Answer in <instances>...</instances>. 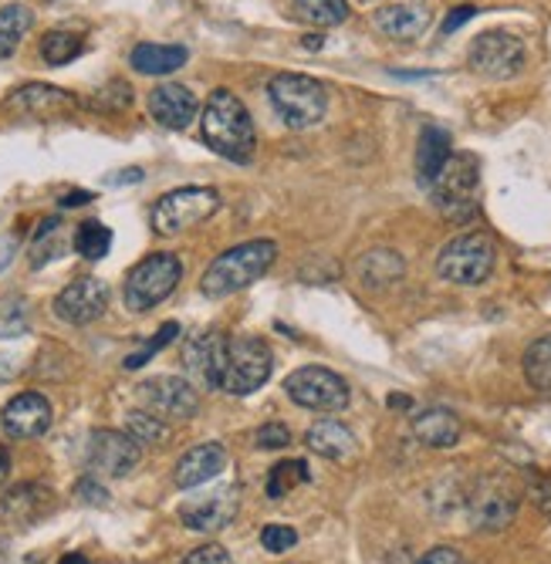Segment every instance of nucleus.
<instances>
[{"label":"nucleus","mask_w":551,"mask_h":564,"mask_svg":"<svg viewBox=\"0 0 551 564\" xmlns=\"http://www.w3.org/2000/svg\"><path fill=\"white\" fill-rule=\"evenodd\" d=\"M204 139L207 145L217 152V156L230 160V163H250L255 160V149H258V132L255 122H250V112L244 109V101L227 91L217 88L207 98V109H204Z\"/></svg>","instance_id":"1"},{"label":"nucleus","mask_w":551,"mask_h":564,"mask_svg":"<svg viewBox=\"0 0 551 564\" xmlns=\"http://www.w3.org/2000/svg\"><path fill=\"white\" fill-rule=\"evenodd\" d=\"M274 261H278V243L274 240L237 243L234 250L220 253V258L207 268V274L199 278V291H204L207 297H227L234 291L250 288L258 278H264Z\"/></svg>","instance_id":"2"},{"label":"nucleus","mask_w":551,"mask_h":564,"mask_svg":"<svg viewBox=\"0 0 551 564\" xmlns=\"http://www.w3.org/2000/svg\"><path fill=\"white\" fill-rule=\"evenodd\" d=\"M268 98H271V109L278 112V119L294 132L318 126L328 112V91L312 75H298V72L274 75L268 82Z\"/></svg>","instance_id":"3"},{"label":"nucleus","mask_w":551,"mask_h":564,"mask_svg":"<svg viewBox=\"0 0 551 564\" xmlns=\"http://www.w3.org/2000/svg\"><path fill=\"white\" fill-rule=\"evenodd\" d=\"M477 186H480V166L471 152H457L440 170V176L430 183L433 203L440 214L454 224H467L477 217Z\"/></svg>","instance_id":"4"},{"label":"nucleus","mask_w":551,"mask_h":564,"mask_svg":"<svg viewBox=\"0 0 551 564\" xmlns=\"http://www.w3.org/2000/svg\"><path fill=\"white\" fill-rule=\"evenodd\" d=\"M494 261H497V247L487 234H461L440 250L436 274L450 284L474 288L490 278Z\"/></svg>","instance_id":"5"},{"label":"nucleus","mask_w":551,"mask_h":564,"mask_svg":"<svg viewBox=\"0 0 551 564\" xmlns=\"http://www.w3.org/2000/svg\"><path fill=\"white\" fill-rule=\"evenodd\" d=\"M220 210V196L210 186H180L156 199L153 207V230L163 237H176L210 220Z\"/></svg>","instance_id":"6"},{"label":"nucleus","mask_w":551,"mask_h":564,"mask_svg":"<svg viewBox=\"0 0 551 564\" xmlns=\"http://www.w3.org/2000/svg\"><path fill=\"white\" fill-rule=\"evenodd\" d=\"M183 278V264L176 253H149L126 278V307L129 312H149V307L163 304Z\"/></svg>","instance_id":"7"},{"label":"nucleus","mask_w":551,"mask_h":564,"mask_svg":"<svg viewBox=\"0 0 551 564\" xmlns=\"http://www.w3.org/2000/svg\"><path fill=\"white\" fill-rule=\"evenodd\" d=\"M271 369H274V355L268 341L255 335H240L227 341V366H224L220 389L230 395H250L271 379Z\"/></svg>","instance_id":"8"},{"label":"nucleus","mask_w":551,"mask_h":564,"mask_svg":"<svg viewBox=\"0 0 551 564\" xmlns=\"http://www.w3.org/2000/svg\"><path fill=\"white\" fill-rule=\"evenodd\" d=\"M284 392L294 405L312 413H338L348 405V382L322 366H305L284 379Z\"/></svg>","instance_id":"9"},{"label":"nucleus","mask_w":551,"mask_h":564,"mask_svg":"<svg viewBox=\"0 0 551 564\" xmlns=\"http://www.w3.org/2000/svg\"><path fill=\"white\" fill-rule=\"evenodd\" d=\"M528 62L525 41L511 31H484L471 44V68L490 82H508L515 78Z\"/></svg>","instance_id":"10"},{"label":"nucleus","mask_w":551,"mask_h":564,"mask_svg":"<svg viewBox=\"0 0 551 564\" xmlns=\"http://www.w3.org/2000/svg\"><path fill=\"white\" fill-rule=\"evenodd\" d=\"M139 399L145 413L160 416L163 423H186L199 413V392L190 379L156 376L139 386Z\"/></svg>","instance_id":"11"},{"label":"nucleus","mask_w":551,"mask_h":564,"mask_svg":"<svg viewBox=\"0 0 551 564\" xmlns=\"http://www.w3.org/2000/svg\"><path fill=\"white\" fill-rule=\"evenodd\" d=\"M518 490L508 477H484L467 497V518L477 531H505L518 514Z\"/></svg>","instance_id":"12"},{"label":"nucleus","mask_w":551,"mask_h":564,"mask_svg":"<svg viewBox=\"0 0 551 564\" xmlns=\"http://www.w3.org/2000/svg\"><path fill=\"white\" fill-rule=\"evenodd\" d=\"M88 467L91 474H102V477H126L136 470L139 456H142V446L129 436V433H119V430H95L88 436Z\"/></svg>","instance_id":"13"},{"label":"nucleus","mask_w":551,"mask_h":564,"mask_svg":"<svg viewBox=\"0 0 551 564\" xmlns=\"http://www.w3.org/2000/svg\"><path fill=\"white\" fill-rule=\"evenodd\" d=\"M183 366L186 376L199 389H220L224 366H227V335L224 332H204L183 345Z\"/></svg>","instance_id":"14"},{"label":"nucleus","mask_w":551,"mask_h":564,"mask_svg":"<svg viewBox=\"0 0 551 564\" xmlns=\"http://www.w3.org/2000/svg\"><path fill=\"white\" fill-rule=\"evenodd\" d=\"M109 288L98 278H78L55 297V315L65 325H91L106 315Z\"/></svg>","instance_id":"15"},{"label":"nucleus","mask_w":551,"mask_h":564,"mask_svg":"<svg viewBox=\"0 0 551 564\" xmlns=\"http://www.w3.org/2000/svg\"><path fill=\"white\" fill-rule=\"evenodd\" d=\"M237 518V490L234 487H214L204 497H193L180 507V521L196 534L224 531Z\"/></svg>","instance_id":"16"},{"label":"nucleus","mask_w":551,"mask_h":564,"mask_svg":"<svg viewBox=\"0 0 551 564\" xmlns=\"http://www.w3.org/2000/svg\"><path fill=\"white\" fill-rule=\"evenodd\" d=\"M55 510V494L41 484H18L0 497V521L8 528L28 531Z\"/></svg>","instance_id":"17"},{"label":"nucleus","mask_w":551,"mask_h":564,"mask_svg":"<svg viewBox=\"0 0 551 564\" xmlns=\"http://www.w3.org/2000/svg\"><path fill=\"white\" fill-rule=\"evenodd\" d=\"M8 112L37 122H58L75 112V98L55 85H24L8 98Z\"/></svg>","instance_id":"18"},{"label":"nucleus","mask_w":551,"mask_h":564,"mask_svg":"<svg viewBox=\"0 0 551 564\" xmlns=\"http://www.w3.org/2000/svg\"><path fill=\"white\" fill-rule=\"evenodd\" d=\"M0 426L11 440H37L52 426V402L41 392H21L14 395L4 413H0Z\"/></svg>","instance_id":"19"},{"label":"nucleus","mask_w":551,"mask_h":564,"mask_svg":"<svg viewBox=\"0 0 551 564\" xmlns=\"http://www.w3.org/2000/svg\"><path fill=\"white\" fill-rule=\"evenodd\" d=\"M149 112H153V119L166 129H186L199 112V101L186 85L166 82L149 95Z\"/></svg>","instance_id":"20"},{"label":"nucleus","mask_w":551,"mask_h":564,"mask_svg":"<svg viewBox=\"0 0 551 564\" xmlns=\"http://www.w3.org/2000/svg\"><path fill=\"white\" fill-rule=\"evenodd\" d=\"M224 467H227V449L220 443H199V446H193L190 453L180 456L173 480H176L180 490H193L199 484L214 480L217 474H224Z\"/></svg>","instance_id":"21"},{"label":"nucleus","mask_w":551,"mask_h":564,"mask_svg":"<svg viewBox=\"0 0 551 564\" xmlns=\"http://www.w3.org/2000/svg\"><path fill=\"white\" fill-rule=\"evenodd\" d=\"M305 440H309V446H312L318 456L332 459V464H348V459H353L356 449H359L356 433L348 430L345 423H338V420H322V423H315V426L309 430Z\"/></svg>","instance_id":"22"},{"label":"nucleus","mask_w":551,"mask_h":564,"mask_svg":"<svg viewBox=\"0 0 551 564\" xmlns=\"http://www.w3.org/2000/svg\"><path fill=\"white\" fill-rule=\"evenodd\" d=\"M413 436L430 449H450L461 443V420L440 405L423 409V413L413 420Z\"/></svg>","instance_id":"23"},{"label":"nucleus","mask_w":551,"mask_h":564,"mask_svg":"<svg viewBox=\"0 0 551 564\" xmlns=\"http://www.w3.org/2000/svg\"><path fill=\"white\" fill-rule=\"evenodd\" d=\"M454 156V142H450V132L440 129V126H426L420 132V145H417V173H420V183L430 186L440 170L450 163Z\"/></svg>","instance_id":"24"},{"label":"nucleus","mask_w":551,"mask_h":564,"mask_svg":"<svg viewBox=\"0 0 551 564\" xmlns=\"http://www.w3.org/2000/svg\"><path fill=\"white\" fill-rule=\"evenodd\" d=\"M430 14L423 4H392L376 11V28L392 41H413L426 31Z\"/></svg>","instance_id":"25"},{"label":"nucleus","mask_w":551,"mask_h":564,"mask_svg":"<svg viewBox=\"0 0 551 564\" xmlns=\"http://www.w3.org/2000/svg\"><path fill=\"white\" fill-rule=\"evenodd\" d=\"M403 274H407V261L399 258L396 250H386V247L363 253V261H359V281L366 288H372V291H382V288L396 284Z\"/></svg>","instance_id":"26"},{"label":"nucleus","mask_w":551,"mask_h":564,"mask_svg":"<svg viewBox=\"0 0 551 564\" xmlns=\"http://www.w3.org/2000/svg\"><path fill=\"white\" fill-rule=\"evenodd\" d=\"M186 47L180 44H136L132 47V68L142 75H170L186 65Z\"/></svg>","instance_id":"27"},{"label":"nucleus","mask_w":551,"mask_h":564,"mask_svg":"<svg viewBox=\"0 0 551 564\" xmlns=\"http://www.w3.org/2000/svg\"><path fill=\"white\" fill-rule=\"evenodd\" d=\"M34 24V14L31 8L24 4H8V8H0V62H8L18 44L24 41V34L31 31Z\"/></svg>","instance_id":"28"},{"label":"nucleus","mask_w":551,"mask_h":564,"mask_svg":"<svg viewBox=\"0 0 551 564\" xmlns=\"http://www.w3.org/2000/svg\"><path fill=\"white\" fill-rule=\"evenodd\" d=\"M525 379L534 392L551 395V332L534 338L525 351Z\"/></svg>","instance_id":"29"},{"label":"nucleus","mask_w":551,"mask_h":564,"mask_svg":"<svg viewBox=\"0 0 551 564\" xmlns=\"http://www.w3.org/2000/svg\"><path fill=\"white\" fill-rule=\"evenodd\" d=\"M294 14L315 28H338L348 18V4L345 0H294Z\"/></svg>","instance_id":"30"},{"label":"nucleus","mask_w":551,"mask_h":564,"mask_svg":"<svg viewBox=\"0 0 551 564\" xmlns=\"http://www.w3.org/2000/svg\"><path fill=\"white\" fill-rule=\"evenodd\" d=\"M126 433L139 443V446H166L170 443V423H163L160 416L145 413V409H136V413L126 416Z\"/></svg>","instance_id":"31"},{"label":"nucleus","mask_w":551,"mask_h":564,"mask_svg":"<svg viewBox=\"0 0 551 564\" xmlns=\"http://www.w3.org/2000/svg\"><path fill=\"white\" fill-rule=\"evenodd\" d=\"M82 51H85V41H82V34H72V31H47L41 41V58L55 68L75 62Z\"/></svg>","instance_id":"32"},{"label":"nucleus","mask_w":551,"mask_h":564,"mask_svg":"<svg viewBox=\"0 0 551 564\" xmlns=\"http://www.w3.org/2000/svg\"><path fill=\"white\" fill-rule=\"evenodd\" d=\"M31 332V301L21 294L0 297V338H21Z\"/></svg>","instance_id":"33"},{"label":"nucleus","mask_w":551,"mask_h":564,"mask_svg":"<svg viewBox=\"0 0 551 564\" xmlns=\"http://www.w3.org/2000/svg\"><path fill=\"white\" fill-rule=\"evenodd\" d=\"M75 250L82 253L85 261H102L109 247H112V230L106 224H98V220H88L75 230Z\"/></svg>","instance_id":"34"},{"label":"nucleus","mask_w":551,"mask_h":564,"mask_svg":"<svg viewBox=\"0 0 551 564\" xmlns=\"http://www.w3.org/2000/svg\"><path fill=\"white\" fill-rule=\"evenodd\" d=\"M312 480V474H309V464L305 459H284V464H278L274 470H271V477H268V497L271 500H281V497H288L294 487H302V484H309Z\"/></svg>","instance_id":"35"},{"label":"nucleus","mask_w":551,"mask_h":564,"mask_svg":"<svg viewBox=\"0 0 551 564\" xmlns=\"http://www.w3.org/2000/svg\"><path fill=\"white\" fill-rule=\"evenodd\" d=\"M176 335H180V325H176V322H166V325L153 335V341H145L136 355H129V358H126V369H129V372H132V369H142V366L149 362V358H153L160 348H166Z\"/></svg>","instance_id":"36"},{"label":"nucleus","mask_w":551,"mask_h":564,"mask_svg":"<svg viewBox=\"0 0 551 564\" xmlns=\"http://www.w3.org/2000/svg\"><path fill=\"white\" fill-rule=\"evenodd\" d=\"M261 544H264V551H271V554H284V551H291V547L298 544V531L288 528V524H268V528L261 531Z\"/></svg>","instance_id":"37"},{"label":"nucleus","mask_w":551,"mask_h":564,"mask_svg":"<svg viewBox=\"0 0 551 564\" xmlns=\"http://www.w3.org/2000/svg\"><path fill=\"white\" fill-rule=\"evenodd\" d=\"M180 564H234V561H230V554L220 544H204V547L190 551Z\"/></svg>","instance_id":"38"},{"label":"nucleus","mask_w":551,"mask_h":564,"mask_svg":"<svg viewBox=\"0 0 551 564\" xmlns=\"http://www.w3.org/2000/svg\"><path fill=\"white\" fill-rule=\"evenodd\" d=\"M288 443H291V433L281 423H268V426L258 430V446L261 449H284Z\"/></svg>","instance_id":"39"},{"label":"nucleus","mask_w":551,"mask_h":564,"mask_svg":"<svg viewBox=\"0 0 551 564\" xmlns=\"http://www.w3.org/2000/svg\"><path fill=\"white\" fill-rule=\"evenodd\" d=\"M528 497H531V503L541 510L544 518H551V477H534L528 484Z\"/></svg>","instance_id":"40"},{"label":"nucleus","mask_w":551,"mask_h":564,"mask_svg":"<svg viewBox=\"0 0 551 564\" xmlns=\"http://www.w3.org/2000/svg\"><path fill=\"white\" fill-rule=\"evenodd\" d=\"M417 564H464V557H461V551H454V547H433V551H426Z\"/></svg>","instance_id":"41"},{"label":"nucleus","mask_w":551,"mask_h":564,"mask_svg":"<svg viewBox=\"0 0 551 564\" xmlns=\"http://www.w3.org/2000/svg\"><path fill=\"white\" fill-rule=\"evenodd\" d=\"M78 497H82L85 503H106V500H109V494L95 484V477H85V480L78 484Z\"/></svg>","instance_id":"42"},{"label":"nucleus","mask_w":551,"mask_h":564,"mask_svg":"<svg viewBox=\"0 0 551 564\" xmlns=\"http://www.w3.org/2000/svg\"><path fill=\"white\" fill-rule=\"evenodd\" d=\"M474 14H477L474 8H457V11H450V18L443 21V34H454V31H457L461 24H467Z\"/></svg>","instance_id":"43"},{"label":"nucleus","mask_w":551,"mask_h":564,"mask_svg":"<svg viewBox=\"0 0 551 564\" xmlns=\"http://www.w3.org/2000/svg\"><path fill=\"white\" fill-rule=\"evenodd\" d=\"M8 474H11V453H8V446H0V484L8 480Z\"/></svg>","instance_id":"44"},{"label":"nucleus","mask_w":551,"mask_h":564,"mask_svg":"<svg viewBox=\"0 0 551 564\" xmlns=\"http://www.w3.org/2000/svg\"><path fill=\"white\" fill-rule=\"evenodd\" d=\"M88 199H91V193H68L62 199V207H82V203H88Z\"/></svg>","instance_id":"45"},{"label":"nucleus","mask_w":551,"mask_h":564,"mask_svg":"<svg viewBox=\"0 0 551 564\" xmlns=\"http://www.w3.org/2000/svg\"><path fill=\"white\" fill-rule=\"evenodd\" d=\"M389 405H392V409H410L413 402H410L407 395H392V399H389Z\"/></svg>","instance_id":"46"},{"label":"nucleus","mask_w":551,"mask_h":564,"mask_svg":"<svg viewBox=\"0 0 551 564\" xmlns=\"http://www.w3.org/2000/svg\"><path fill=\"white\" fill-rule=\"evenodd\" d=\"M62 564H88V561H85L82 554H68V557H65Z\"/></svg>","instance_id":"47"},{"label":"nucleus","mask_w":551,"mask_h":564,"mask_svg":"<svg viewBox=\"0 0 551 564\" xmlns=\"http://www.w3.org/2000/svg\"><path fill=\"white\" fill-rule=\"evenodd\" d=\"M305 47H315L318 51L322 47V37H305Z\"/></svg>","instance_id":"48"},{"label":"nucleus","mask_w":551,"mask_h":564,"mask_svg":"<svg viewBox=\"0 0 551 564\" xmlns=\"http://www.w3.org/2000/svg\"><path fill=\"white\" fill-rule=\"evenodd\" d=\"M363 4H376V0H363Z\"/></svg>","instance_id":"49"}]
</instances>
